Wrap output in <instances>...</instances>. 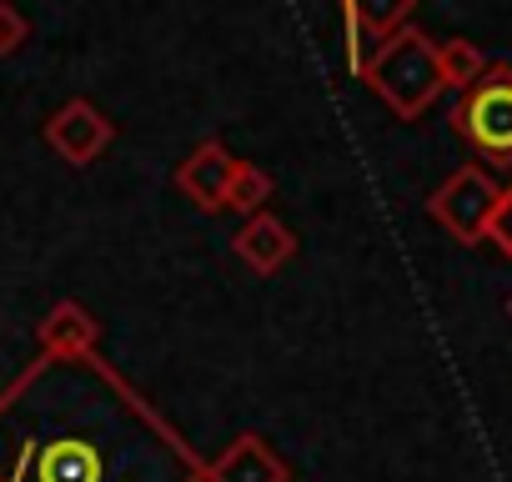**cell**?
I'll return each mask as SVG.
<instances>
[{"mask_svg":"<svg viewBox=\"0 0 512 482\" xmlns=\"http://www.w3.org/2000/svg\"><path fill=\"white\" fill-rule=\"evenodd\" d=\"M452 131L487 166H512V61H492L452 101Z\"/></svg>","mask_w":512,"mask_h":482,"instance_id":"2","label":"cell"},{"mask_svg":"<svg viewBox=\"0 0 512 482\" xmlns=\"http://www.w3.org/2000/svg\"><path fill=\"white\" fill-rule=\"evenodd\" d=\"M272 196H277V181H272L262 166L241 161V166H236V181H231V196H226V206H231V211H241V216L251 221V216H262V211L272 206Z\"/></svg>","mask_w":512,"mask_h":482,"instance_id":"12","label":"cell"},{"mask_svg":"<svg viewBox=\"0 0 512 482\" xmlns=\"http://www.w3.org/2000/svg\"><path fill=\"white\" fill-rule=\"evenodd\" d=\"M492 247L512 262V186L502 191V211H497V221H492Z\"/></svg>","mask_w":512,"mask_h":482,"instance_id":"14","label":"cell"},{"mask_svg":"<svg viewBox=\"0 0 512 482\" xmlns=\"http://www.w3.org/2000/svg\"><path fill=\"white\" fill-rule=\"evenodd\" d=\"M231 252H236V262H241L246 272L277 277V272L297 257V231H292L287 221H277L272 211H262V216H251V221L236 231Z\"/></svg>","mask_w":512,"mask_h":482,"instance_id":"7","label":"cell"},{"mask_svg":"<svg viewBox=\"0 0 512 482\" xmlns=\"http://www.w3.org/2000/svg\"><path fill=\"white\" fill-rule=\"evenodd\" d=\"M417 16V0H347V66L362 71L367 51L362 46H382L387 36L407 31Z\"/></svg>","mask_w":512,"mask_h":482,"instance_id":"6","label":"cell"},{"mask_svg":"<svg viewBox=\"0 0 512 482\" xmlns=\"http://www.w3.org/2000/svg\"><path fill=\"white\" fill-rule=\"evenodd\" d=\"M492 61L472 46V41H462V36H447V41H437V71H442V91H467L482 71H487Z\"/></svg>","mask_w":512,"mask_h":482,"instance_id":"11","label":"cell"},{"mask_svg":"<svg viewBox=\"0 0 512 482\" xmlns=\"http://www.w3.org/2000/svg\"><path fill=\"white\" fill-rule=\"evenodd\" d=\"M101 342V322L81 302H56L41 322V352L51 362H91Z\"/></svg>","mask_w":512,"mask_h":482,"instance_id":"8","label":"cell"},{"mask_svg":"<svg viewBox=\"0 0 512 482\" xmlns=\"http://www.w3.org/2000/svg\"><path fill=\"white\" fill-rule=\"evenodd\" d=\"M367 91L397 116V121H422L432 101L442 96V71H437V41L417 26L387 36L382 46L367 51L362 71Z\"/></svg>","mask_w":512,"mask_h":482,"instance_id":"1","label":"cell"},{"mask_svg":"<svg viewBox=\"0 0 512 482\" xmlns=\"http://www.w3.org/2000/svg\"><path fill=\"white\" fill-rule=\"evenodd\" d=\"M236 156L221 146V141H201L181 156L176 166V191L196 206V211H226V196H231V181H236Z\"/></svg>","mask_w":512,"mask_h":482,"instance_id":"5","label":"cell"},{"mask_svg":"<svg viewBox=\"0 0 512 482\" xmlns=\"http://www.w3.org/2000/svg\"><path fill=\"white\" fill-rule=\"evenodd\" d=\"M502 191L507 186L487 166L467 161L427 196V216L457 241V247H482V241H492V221L502 211Z\"/></svg>","mask_w":512,"mask_h":482,"instance_id":"3","label":"cell"},{"mask_svg":"<svg viewBox=\"0 0 512 482\" xmlns=\"http://www.w3.org/2000/svg\"><path fill=\"white\" fill-rule=\"evenodd\" d=\"M36 482H106V457L86 437H51L36 447Z\"/></svg>","mask_w":512,"mask_h":482,"instance_id":"9","label":"cell"},{"mask_svg":"<svg viewBox=\"0 0 512 482\" xmlns=\"http://www.w3.org/2000/svg\"><path fill=\"white\" fill-rule=\"evenodd\" d=\"M111 141H116L111 116H106L96 101H86V96L66 101V106L46 121V146H51L66 166H91Z\"/></svg>","mask_w":512,"mask_h":482,"instance_id":"4","label":"cell"},{"mask_svg":"<svg viewBox=\"0 0 512 482\" xmlns=\"http://www.w3.org/2000/svg\"><path fill=\"white\" fill-rule=\"evenodd\" d=\"M26 41H31V21L21 16V6H11V0H0V61L16 56Z\"/></svg>","mask_w":512,"mask_h":482,"instance_id":"13","label":"cell"},{"mask_svg":"<svg viewBox=\"0 0 512 482\" xmlns=\"http://www.w3.org/2000/svg\"><path fill=\"white\" fill-rule=\"evenodd\" d=\"M211 482H287V462L272 452V442H262L256 432H241L211 462Z\"/></svg>","mask_w":512,"mask_h":482,"instance_id":"10","label":"cell"}]
</instances>
